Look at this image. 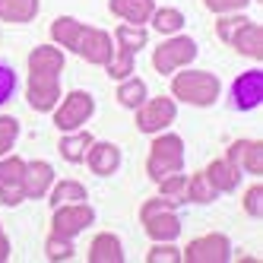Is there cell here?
<instances>
[{
  "mask_svg": "<svg viewBox=\"0 0 263 263\" xmlns=\"http://www.w3.org/2000/svg\"><path fill=\"white\" fill-rule=\"evenodd\" d=\"M92 219H96V213H92L86 203H67V206H58L51 229L58 238H73V235H80Z\"/></svg>",
  "mask_w": 263,
  "mask_h": 263,
  "instance_id": "9c48e42d",
  "label": "cell"
},
{
  "mask_svg": "<svg viewBox=\"0 0 263 263\" xmlns=\"http://www.w3.org/2000/svg\"><path fill=\"white\" fill-rule=\"evenodd\" d=\"M172 92L187 105H213L219 99V80L203 70H187L172 80Z\"/></svg>",
  "mask_w": 263,
  "mask_h": 263,
  "instance_id": "277c9868",
  "label": "cell"
},
{
  "mask_svg": "<svg viewBox=\"0 0 263 263\" xmlns=\"http://www.w3.org/2000/svg\"><path fill=\"white\" fill-rule=\"evenodd\" d=\"M86 159H89V168L96 175H111L121 165V153H118V146H111V143H92Z\"/></svg>",
  "mask_w": 263,
  "mask_h": 263,
  "instance_id": "e0dca14e",
  "label": "cell"
},
{
  "mask_svg": "<svg viewBox=\"0 0 263 263\" xmlns=\"http://www.w3.org/2000/svg\"><path fill=\"white\" fill-rule=\"evenodd\" d=\"M244 210H248V216H254V219L263 216V184H254L248 191V197H244Z\"/></svg>",
  "mask_w": 263,
  "mask_h": 263,
  "instance_id": "1f68e13d",
  "label": "cell"
},
{
  "mask_svg": "<svg viewBox=\"0 0 263 263\" xmlns=\"http://www.w3.org/2000/svg\"><path fill=\"white\" fill-rule=\"evenodd\" d=\"M111 13L121 16V20H127L130 26H143L149 16L156 13V4L153 0H111Z\"/></svg>",
  "mask_w": 263,
  "mask_h": 263,
  "instance_id": "9a60e30c",
  "label": "cell"
},
{
  "mask_svg": "<svg viewBox=\"0 0 263 263\" xmlns=\"http://www.w3.org/2000/svg\"><path fill=\"white\" fill-rule=\"evenodd\" d=\"M118 45L121 51H140L146 45V29L143 26H118Z\"/></svg>",
  "mask_w": 263,
  "mask_h": 263,
  "instance_id": "d4e9b609",
  "label": "cell"
},
{
  "mask_svg": "<svg viewBox=\"0 0 263 263\" xmlns=\"http://www.w3.org/2000/svg\"><path fill=\"white\" fill-rule=\"evenodd\" d=\"M92 111H96V105H92L89 92H70L67 102L58 108V115H54V124L61 130H77L92 118Z\"/></svg>",
  "mask_w": 263,
  "mask_h": 263,
  "instance_id": "30bf717a",
  "label": "cell"
},
{
  "mask_svg": "<svg viewBox=\"0 0 263 263\" xmlns=\"http://www.w3.org/2000/svg\"><path fill=\"white\" fill-rule=\"evenodd\" d=\"M89 146H92V137L89 134H77V137L61 140V153H64L67 162H80V159H86Z\"/></svg>",
  "mask_w": 263,
  "mask_h": 263,
  "instance_id": "cb8c5ba5",
  "label": "cell"
},
{
  "mask_svg": "<svg viewBox=\"0 0 263 263\" xmlns=\"http://www.w3.org/2000/svg\"><path fill=\"white\" fill-rule=\"evenodd\" d=\"M23 178H26V162L23 159L10 156V159L0 162V200L7 206H20L23 203V197H26Z\"/></svg>",
  "mask_w": 263,
  "mask_h": 263,
  "instance_id": "ba28073f",
  "label": "cell"
},
{
  "mask_svg": "<svg viewBox=\"0 0 263 263\" xmlns=\"http://www.w3.org/2000/svg\"><path fill=\"white\" fill-rule=\"evenodd\" d=\"M61 70H64V54L51 45H42L29 54V105L35 111H51L61 96Z\"/></svg>",
  "mask_w": 263,
  "mask_h": 263,
  "instance_id": "6da1fadb",
  "label": "cell"
},
{
  "mask_svg": "<svg viewBox=\"0 0 263 263\" xmlns=\"http://www.w3.org/2000/svg\"><path fill=\"white\" fill-rule=\"evenodd\" d=\"M4 260H10V241H7L4 229H0V263H4Z\"/></svg>",
  "mask_w": 263,
  "mask_h": 263,
  "instance_id": "d590c367",
  "label": "cell"
},
{
  "mask_svg": "<svg viewBox=\"0 0 263 263\" xmlns=\"http://www.w3.org/2000/svg\"><path fill=\"white\" fill-rule=\"evenodd\" d=\"M51 39L61 42L70 51H77L80 58H86L89 64H108L111 58H115L111 39L102 29H89V26H83L77 20H70V16H61V20L51 23Z\"/></svg>",
  "mask_w": 263,
  "mask_h": 263,
  "instance_id": "7a4b0ae2",
  "label": "cell"
},
{
  "mask_svg": "<svg viewBox=\"0 0 263 263\" xmlns=\"http://www.w3.org/2000/svg\"><path fill=\"white\" fill-rule=\"evenodd\" d=\"M45 251H48V260H70V257H73V244H70V238L51 235Z\"/></svg>",
  "mask_w": 263,
  "mask_h": 263,
  "instance_id": "f1b7e54d",
  "label": "cell"
},
{
  "mask_svg": "<svg viewBox=\"0 0 263 263\" xmlns=\"http://www.w3.org/2000/svg\"><path fill=\"white\" fill-rule=\"evenodd\" d=\"M39 13V0H0V20L4 23H29Z\"/></svg>",
  "mask_w": 263,
  "mask_h": 263,
  "instance_id": "ffe728a7",
  "label": "cell"
},
{
  "mask_svg": "<svg viewBox=\"0 0 263 263\" xmlns=\"http://www.w3.org/2000/svg\"><path fill=\"white\" fill-rule=\"evenodd\" d=\"M203 175L210 178V184L216 187V191H235L238 181H241V168L235 162H229V159H219V162H213L210 168H206Z\"/></svg>",
  "mask_w": 263,
  "mask_h": 263,
  "instance_id": "ac0fdd59",
  "label": "cell"
},
{
  "mask_svg": "<svg viewBox=\"0 0 263 263\" xmlns=\"http://www.w3.org/2000/svg\"><path fill=\"white\" fill-rule=\"evenodd\" d=\"M13 89H16V73L10 67L0 64V105H4L10 96H13Z\"/></svg>",
  "mask_w": 263,
  "mask_h": 263,
  "instance_id": "836d02e7",
  "label": "cell"
},
{
  "mask_svg": "<svg viewBox=\"0 0 263 263\" xmlns=\"http://www.w3.org/2000/svg\"><path fill=\"white\" fill-rule=\"evenodd\" d=\"M159 184H162V197H165V200H172L175 206L187 200V178H184V175L172 172V175H165Z\"/></svg>",
  "mask_w": 263,
  "mask_h": 263,
  "instance_id": "603a6c76",
  "label": "cell"
},
{
  "mask_svg": "<svg viewBox=\"0 0 263 263\" xmlns=\"http://www.w3.org/2000/svg\"><path fill=\"white\" fill-rule=\"evenodd\" d=\"M118 102L127 105V108H140L146 102V86H143V80H127V83H121Z\"/></svg>",
  "mask_w": 263,
  "mask_h": 263,
  "instance_id": "484cf974",
  "label": "cell"
},
{
  "mask_svg": "<svg viewBox=\"0 0 263 263\" xmlns=\"http://www.w3.org/2000/svg\"><path fill=\"white\" fill-rule=\"evenodd\" d=\"M146 260L149 263H181V251L168 248V244H156V248L146 254Z\"/></svg>",
  "mask_w": 263,
  "mask_h": 263,
  "instance_id": "d6a6232c",
  "label": "cell"
},
{
  "mask_svg": "<svg viewBox=\"0 0 263 263\" xmlns=\"http://www.w3.org/2000/svg\"><path fill=\"white\" fill-rule=\"evenodd\" d=\"M149 20H153V26H156L159 32H178V29L184 26V16H181L178 10H156Z\"/></svg>",
  "mask_w": 263,
  "mask_h": 263,
  "instance_id": "4316f807",
  "label": "cell"
},
{
  "mask_svg": "<svg viewBox=\"0 0 263 263\" xmlns=\"http://www.w3.org/2000/svg\"><path fill=\"white\" fill-rule=\"evenodd\" d=\"M244 23H248L244 16H222V20H219V26H216L219 39H222V42H232V39H235V32H238Z\"/></svg>",
  "mask_w": 263,
  "mask_h": 263,
  "instance_id": "4dcf8cb0",
  "label": "cell"
},
{
  "mask_svg": "<svg viewBox=\"0 0 263 263\" xmlns=\"http://www.w3.org/2000/svg\"><path fill=\"white\" fill-rule=\"evenodd\" d=\"M105 67H108V73H111V77L124 80V77H130V70H134V54H130V51H121V48H118V58H111Z\"/></svg>",
  "mask_w": 263,
  "mask_h": 263,
  "instance_id": "83f0119b",
  "label": "cell"
},
{
  "mask_svg": "<svg viewBox=\"0 0 263 263\" xmlns=\"http://www.w3.org/2000/svg\"><path fill=\"white\" fill-rule=\"evenodd\" d=\"M225 159L235 162L238 168L244 165L251 175H263V143L260 140H238V143H232V149H229Z\"/></svg>",
  "mask_w": 263,
  "mask_h": 263,
  "instance_id": "4fadbf2b",
  "label": "cell"
},
{
  "mask_svg": "<svg viewBox=\"0 0 263 263\" xmlns=\"http://www.w3.org/2000/svg\"><path fill=\"white\" fill-rule=\"evenodd\" d=\"M51 203L54 206H67V203H86V187L77 184V181H61L51 194Z\"/></svg>",
  "mask_w": 263,
  "mask_h": 263,
  "instance_id": "44dd1931",
  "label": "cell"
},
{
  "mask_svg": "<svg viewBox=\"0 0 263 263\" xmlns=\"http://www.w3.org/2000/svg\"><path fill=\"white\" fill-rule=\"evenodd\" d=\"M16 137H20V124H16L13 118H0V156L10 153V146L16 143Z\"/></svg>",
  "mask_w": 263,
  "mask_h": 263,
  "instance_id": "f546056e",
  "label": "cell"
},
{
  "mask_svg": "<svg viewBox=\"0 0 263 263\" xmlns=\"http://www.w3.org/2000/svg\"><path fill=\"white\" fill-rule=\"evenodd\" d=\"M229 45H235V51L248 54V58H254V61H263V29L257 23H251V20L235 32V39Z\"/></svg>",
  "mask_w": 263,
  "mask_h": 263,
  "instance_id": "5bb4252c",
  "label": "cell"
},
{
  "mask_svg": "<svg viewBox=\"0 0 263 263\" xmlns=\"http://www.w3.org/2000/svg\"><path fill=\"white\" fill-rule=\"evenodd\" d=\"M194 58H197V45H194L191 39H172V42H165V45L156 48L153 67H156L159 73H175L178 67L191 64Z\"/></svg>",
  "mask_w": 263,
  "mask_h": 263,
  "instance_id": "52a82bcc",
  "label": "cell"
},
{
  "mask_svg": "<svg viewBox=\"0 0 263 263\" xmlns=\"http://www.w3.org/2000/svg\"><path fill=\"white\" fill-rule=\"evenodd\" d=\"M232 257V244L225 235H206L187 244V251L181 254V260L187 263H225Z\"/></svg>",
  "mask_w": 263,
  "mask_h": 263,
  "instance_id": "8992f818",
  "label": "cell"
},
{
  "mask_svg": "<svg viewBox=\"0 0 263 263\" xmlns=\"http://www.w3.org/2000/svg\"><path fill=\"white\" fill-rule=\"evenodd\" d=\"M175 121V102L172 99H153V102H146L140 105V115H137V127L143 130V134H159L162 127H168Z\"/></svg>",
  "mask_w": 263,
  "mask_h": 263,
  "instance_id": "8fae6325",
  "label": "cell"
},
{
  "mask_svg": "<svg viewBox=\"0 0 263 263\" xmlns=\"http://www.w3.org/2000/svg\"><path fill=\"white\" fill-rule=\"evenodd\" d=\"M51 181H54V168L48 162H32V165H26V178H23L26 197H32V200L45 197V191L51 187Z\"/></svg>",
  "mask_w": 263,
  "mask_h": 263,
  "instance_id": "2e32d148",
  "label": "cell"
},
{
  "mask_svg": "<svg viewBox=\"0 0 263 263\" xmlns=\"http://www.w3.org/2000/svg\"><path fill=\"white\" fill-rule=\"evenodd\" d=\"M181 165H184V143L181 137L175 134H162L153 149H149V162H146V172L153 181H162L165 175H172V172H181Z\"/></svg>",
  "mask_w": 263,
  "mask_h": 263,
  "instance_id": "5b68a950",
  "label": "cell"
},
{
  "mask_svg": "<svg viewBox=\"0 0 263 263\" xmlns=\"http://www.w3.org/2000/svg\"><path fill=\"white\" fill-rule=\"evenodd\" d=\"M216 194H219V191L210 184V178H206L203 172L187 181V200H194V203H213Z\"/></svg>",
  "mask_w": 263,
  "mask_h": 263,
  "instance_id": "7402d4cb",
  "label": "cell"
},
{
  "mask_svg": "<svg viewBox=\"0 0 263 263\" xmlns=\"http://www.w3.org/2000/svg\"><path fill=\"white\" fill-rule=\"evenodd\" d=\"M89 260L92 263H121L124 260V251H121V241L115 235H99L89 248Z\"/></svg>",
  "mask_w": 263,
  "mask_h": 263,
  "instance_id": "d6986e66",
  "label": "cell"
},
{
  "mask_svg": "<svg viewBox=\"0 0 263 263\" xmlns=\"http://www.w3.org/2000/svg\"><path fill=\"white\" fill-rule=\"evenodd\" d=\"M232 96H235V108L241 111H251L260 105L263 99V73L260 70H248V73H241L235 89H232Z\"/></svg>",
  "mask_w": 263,
  "mask_h": 263,
  "instance_id": "7c38bea8",
  "label": "cell"
},
{
  "mask_svg": "<svg viewBox=\"0 0 263 263\" xmlns=\"http://www.w3.org/2000/svg\"><path fill=\"white\" fill-rule=\"evenodd\" d=\"M140 219L146 225V235L153 238V241H172L181 235V222L175 216V203L172 200H146L143 203V210H140Z\"/></svg>",
  "mask_w": 263,
  "mask_h": 263,
  "instance_id": "3957f363",
  "label": "cell"
},
{
  "mask_svg": "<svg viewBox=\"0 0 263 263\" xmlns=\"http://www.w3.org/2000/svg\"><path fill=\"white\" fill-rule=\"evenodd\" d=\"M248 4L251 0H206V7H210L213 13H232V10H241Z\"/></svg>",
  "mask_w": 263,
  "mask_h": 263,
  "instance_id": "e575fe53",
  "label": "cell"
}]
</instances>
